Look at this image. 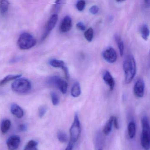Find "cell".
<instances>
[{"label": "cell", "mask_w": 150, "mask_h": 150, "mask_svg": "<svg viewBox=\"0 0 150 150\" xmlns=\"http://www.w3.org/2000/svg\"><path fill=\"white\" fill-rule=\"evenodd\" d=\"M21 76V75H8V76H6L5 77H4L3 79H2L0 81V85H3L5 84V83H8L9 81L17 79L18 78H20Z\"/></svg>", "instance_id": "cell-21"}, {"label": "cell", "mask_w": 150, "mask_h": 150, "mask_svg": "<svg viewBox=\"0 0 150 150\" xmlns=\"http://www.w3.org/2000/svg\"><path fill=\"white\" fill-rule=\"evenodd\" d=\"M66 0H56L55 2L54 5L53 12H55L54 14H56L58 12L60 11L63 5L65 4Z\"/></svg>", "instance_id": "cell-19"}, {"label": "cell", "mask_w": 150, "mask_h": 150, "mask_svg": "<svg viewBox=\"0 0 150 150\" xmlns=\"http://www.w3.org/2000/svg\"><path fill=\"white\" fill-rule=\"evenodd\" d=\"M116 1L118 2H120V1H125V0H116Z\"/></svg>", "instance_id": "cell-37"}, {"label": "cell", "mask_w": 150, "mask_h": 150, "mask_svg": "<svg viewBox=\"0 0 150 150\" xmlns=\"http://www.w3.org/2000/svg\"><path fill=\"white\" fill-rule=\"evenodd\" d=\"M38 144L36 141L31 140L28 142L24 150H38L37 148Z\"/></svg>", "instance_id": "cell-24"}, {"label": "cell", "mask_w": 150, "mask_h": 150, "mask_svg": "<svg viewBox=\"0 0 150 150\" xmlns=\"http://www.w3.org/2000/svg\"><path fill=\"white\" fill-rule=\"evenodd\" d=\"M81 124L78 115L76 114L74 118V120L70 129V141L75 144L80 137L81 133Z\"/></svg>", "instance_id": "cell-5"}, {"label": "cell", "mask_w": 150, "mask_h": 150, "mask_svg": "<svg viewBox=\"0 0 150 150\" xmlns=\"http://www.w3.org/2000/svg\"><path fill=\"white\" fill-rule=\"evenodd\" d=\"M11 121L9 120H5L2 122L1 129L3 134H5L8 132L11 127Z\"/></svg>", "instance_id": "cell-20"}, {"label": "cell", "mask_w": 150, "mask_h": 150, "mask_svg": "<svg viewBox=\"0 0 150 150\" xmlns=\"http://www.w3.org/2000/svg\"><path fill=\"white\" fill-rule=\"evenodd\" d=\"M145 89V83L143 79H138L134 86V93L136 96L141 98L144 97Z\"/></svg>", "instance_id": "cell-9"}, {"label": "cell", "mask_w": 150, "mask_h": 150, "mask_svg": "<svg viewBox=\"0 0 150 150\" xmlns=\"http://www.w3.org/2000/svg\"><path fill=\"white\" fill-rule=\"evenodd\" d=\"M144 1H145V4H146V5L149 6L150 4V0H144Z\"/></svg>", "instance_id": "cell-36"}, {"label": "cell", "mask_w": 150, "mask_h": 150, "mask_svg": "<svg viewBox=\"0 0 150 150\" xmlns=\"http://www.w3.org/2000/svg\"><path fill=\"white\" fill-rule=\"evenodd\" d=\"M114 39L119 50L120 55L121 57H122L124 52V43L122 40L121 38L117 34H115L114 36Z\"/></svg>", "instance_id": "cell-16"}, {"label": "cell", "mask_w": 150, "mask_h": 150, "mask_svg": "<svg viewBox=\"0 0 150 150\" xmlns=\"http://www.w3.org/2000/svg\"><path fill=\"white\" fill-rule=\"evenodd\" d=\"M114 116H112L110 117L107 122L105 126L103 132L104 134L106 136H108L112 131V127L113 122Z\"/></svg>", "instance_id": "cell-15"}, {"label": "cell", "mask_w": 150, "mask_h": 150, "mask_svg": "<svg viewBox=\"0 0 150 150\" xmlns=\"http://www.w3.org/2000/svg\"><path fill=\"white\" fill-rule=\"evenodd\" d=\"M47 112L46 108L45 106H41L40 107L38 110V116L40 118H42L45 114Z\"/></svg>", "instance_id": "cell-29"}, {"label": "cell", "mask_w": 150, "mask_h": 150, "mask_svg": "<svg viewBox=\"0 0 150 150\" xmlns=\"http://www.w3.org/2000/svg\"><path fill=\"white\" fill-rule=\"evenodd\" d=\"M84 36L88 42H91L93 38V30L92 28H90L85 32Z\"/></svg>", "instance_id": "cell-25"}, {"label": "cell", "mask_w": 150, "mask_h": 150, "mask_svg": "<svg viewBox=\"0 0 150 150\" xmlns=\"http://www.w3.org/2000/svg\"><path fill=\"white\" fill-rule=\"evenodd\" d=\"M142 129L141 136V144L145 150H149L150 145V127L149 121L148 117L144 116L141 120Z\"/></svg>", "instance_id": "cell-2"}, {"label": "cell", "mask_w": 150, "mask_h": 150, "mask_svg": "<svg viewBox=\"0 0 150 150\" xmlns=\"http://www.w3.org/2000/svg\"><path fill=\"white\" fill-rule=\"evenodd\" d=\"M49 64L50 66L55 68H62L65 66V63L63 61L59 60L53 59L49 61Z\"/></svg>", "instance_id": "cell-23"}, {"label": "cell", "mask_w": 150, "mask_h": 150, "mask_svg": "<svg viewBox=\"0 0 150 150\" xmlns=\"http://www.w3.org/2000/svg\"><path fill=\"white\" fill-rule=\"evenodd\" d=\"M51 97L53 105L55 106L57 105L60 103V99L58 95L55 93L52 92L51 93Z\"/></svg>", "instance_id": "cell-27"}, {"label": "cell", "mask_w": 150, "mask_h": 150, "mask_svg": "<svg viewBox=\"0 0 150 150\" xmlns=\"http://www.w3.org/2000/svg\"><path fill=\"white\" fill-rule=\"evenodd\" d=\"M99 10V9L98 7L97 6L94 5L90 8V11L92 14H93V15H95L98 12Z\"/></svg>", "instance_id": "cell-30"}, {"label": "cell", "mask_w": 150, "mask_h": 150, "mask_svg": "<svg viewBox=\"0 0 150 150\" xmlns=\"http://www.w3.org/2000/svg\"><path fill=\"white\" fill-rule=\"evenodd\" d=\"M125 76V83L129 84L132 82L136 74V63L133 55H129L125 59L123 65Z\"/></svg>", "instance_id": "cell-1"}, {"label": "cell", "mask_w": 150, "mask_h": 150, "mask_svg": "<svg viewBox=\"0 0 150 150\" xmlns=\"http://www.w3.org/2000/svg\"><path fill=\"white\" fill-rule=\"evenodd\" d=\"M11 89L15 92L26 93L31 89V84L30 81L26 79L18 78L12 83Z\"/></svg>", "instance_id": "cell-3"}, {"label": "cell", "mask_w": 150, "mask_h": 150, "mask_svg": "<svg viewBox=\"0 0 150 150\" xmlns=\"http://www.w3.org/2000/svg\"><path fill=\"white\" fill-rule=\"evenodd\" d=\"M58 20V16L57 14H53L51 16L47 23L45 29L41 38L42 41L45 39L49 35L50 32L53 30V29L55 27Z\"/></svg>", "instance_id": "cell-7"}, {"label": "cell", "mask_w": 150, "mask_h": 150, "mask_svg": "<svg viewBox=\"0 0 150 150\" xmlns=\"http://www.w3.org/2000/svg\"><path fill=\"white\" fill-rule=\"evenodd\" d=\"M136 131V127L135 123L134 122H129L128 127V133L129 136L131 139L134 137Z\"/></svg>", "instance_id": "cell-17"}, {"label": "cell", "mask_w": 150, "mask_h": 150, "mask_svg": "<svg viewBox=\"0 0 150 150\" xmlns=\"http://www.w3.org/2000/svg\"><path fill=\"white\" fill-rule=\"evenodd\" d=\"M81 94V88L80 83L78 82H76L72 86L71 89V94L74 98H77Z\"/></svg>", "instance_id": "cell-14"}, {"label": "cell", "mask_w": 150, "mask_h": 150, "mask_svg": "<svg viewBox=\"0 0 150 150\" xmlns=\"http://www.w3.org/2000/svg\"><path fill=\"white\" fill-rule=\"evenodd\" d=\"M61 69L64 72L66 79H68L69 78V74L68 69V68L64 66Z\"/></svg>", "instance_id": "cell-32"}, {"label": "cell", "mask_w": 150, "mask_h": 150, "mask_svg": "<svg viewBox=\"0 0 150 150\" xmlns=\"http://www.w3.org/2000/svg\"><path fill=\"white\" fill-rule=\"evenodd\" d=\"M11 113L18 119L23 116L24 112L21 107L17 104L14 103L11 106Z\"/></svg>", "instance_id": "cell-13"}, {"label": "cell", "mask_w": 150, "mask_h": 150, "mask_svg": "<svg viewBox=\"0 0 150 150\" xmlns=\"http://www.w3.org/2000/svg\"><path fill=\"white\" fill-rule=\"evenodd\" d=\"M57 138L59 142L62 143H65L67 142L68 141V137L65 133L63 131H59L57 134Z\"/></svg>", "instance_id": "cell-26"}, {"label": "cell", "mask_w": 150, "mask_h": 150, "mask_svg": "<svg viewBox=\"0 0 150 150\" xmlns=\"http://www.w3.org/2000/svg\"><path fill=\"white\" fill-rule=\"evenodd\" d=\"M9 3L8 0H0V13L2 15L5 14L9 9Z\"/></svg>", "instance_id": "cell-18"}, {"label": "cell", "mask_w": 150, "mask_h": 150, "mask_svg": "<svg viewBox=\"0 0 150 150\" xmlns=\"http://www.w3.org/2000/svg\"><path fill=\"white\" fill-rule=\"evenodd\" d=\"M36 44L35 39L30 33H24L19 36L18 45L22 50H28L34 47Z\"/></svg>", "instance_id": "cell-4"}, {"label": "cell", "mask_w": 150, "mask_h": 150, "mask_svg": "<svg viewBox=\"0 0 150 150\" xmlns=\"http://www.w3.org/2000/svg\"><path fill=\"white\" fill-rule=\"evenodd\" d=\"M85 4L86 3L84 0H80L77 2L76 6L79 11H82L85 8Z\"/></svg>", "instance_id": "cell-28"}, {"label": "cell", "mask_w": 150, "mask_h": 150, "mask_svg": "<svg viewBox=\"0 0 150 150\" xmlns=\"http://www.w3.org/2000/svg\"><path fill=\"white\" fill-rule=\"evenodd\" d=\"M49 85L58 88L63 94L66 93L68 90V84L66 81L58 76H54L49 77L47 80Z\"/></svg>", "instance_id": "cell-6"}, {"label": "cell", "mask_w": 150, "mask_h": 150, "mask_svg": "<svg viewBox=\"0 0 150 150\" xmlns=\"http://www.w3.org/2000/svg\"><path fill=\"white\" fill-rule=\"evenodd\" d=\"M72 27V19L69 16H66L63 18L60 25V30L63 33L68 32Z\"/></svg>", "instance_id": "cell-10"}, {"label": "cell", "mask_w": 150, "mask_h": 150, "mask_svg": "<svg viewBox=\"0 0 150 150\" xmlns=\"http://www.w3.org/2000/svg\"><path fill=\"white\" fill-rule=\"evenodd\" d=\"M20 142V137L18 136H11L7 142V145L9 150H16L18 148Z\"/></svg>", "instance_id": "cell-11"}, {"label": "cell", "mask_w": 150, "mask_h": 150, "mask_svg": "<svg viewBox=\"0 0 150 150\" xmlns=\"http://www.w3.org/2000/svg\"><path fill=\"white\" fill-rule=\"evenodd\" d=\"M102 56L104 59L108 63H114L117 60V54L116 51L112 47L106 49L103 52Z\"/></svg>", "instance_id": "cell-8"}, {"label": "cell", "mask_w": 150, "mask_h": 150, "mask_svg": "<svg viewBox=\"0 0 150 150\" xmlns=\"http://www.w3.org/2000/svg\"><path fill=\"white\" fill-rule=\"evenodd\" d=\"M142 38L145 40H147L149 36L150 31L148 25H144L141 29Z\"/></svg>", "instance_id": "cell-22"}, {"label": "cell", "mask_w": 150, "mask_h": 150, "mask_svg": "<svg viewBox=\"0 0 150 150\" xmlns=\"http://www.w3.org/2000/svg\"><path fill=\"white\" fill-rule=\"evenodd\" d=\"M74 144L70 142V141L67 146L65 150H73V146H74Z\"/></svg>", "instance_id": "cell-34"}, {"label": "cell", "mask_w": 150, "mask_h": 150, "mask_svg": "<svg viewBox=\"0 0 150 150\" xmlns=\"http://www.w3.org/2000/svg\"></svg>", "instance_id": "cell-38"}, {"label": "cell", "mask_w": 150, "mask_h": 150, "mask_svg": "<svg viewBox=\"0 0 150 150\" xmlns=\"http://www.w3.org/2000/svg\"><path fill=\"white\" fill-rule=\"evenodd\" d=\"M76 26L77 29L81 31L85 30V29H86L85 25L82 22H79L77 23V24Z\"/></svg>", "instance_id": "cell-31"}, {"label": "cell", "mask_w": 150, "mask_h": 150, "mask_svg": "<svg viewBox=\"0 0 150 150\" xmlns=\"http://www.w3.org/2000/svg\"><path fill=\"white\" fill-rule=\"evenodd\" d=\"M113 124L114 125V127L116 129H118L119 128V123H118V120L116 117L114 116L113 122Z\"/></svg>", "instance_id": "cell-33"}, {"label": "cell", "mask_w": 150, "mask_h": 150, "mask_svg": "<svg viewBox=\"0 0 150 150\" xmlns=\"http://www.w3.org/2000/svg\"><path fill=\"white\" fill-rule=\"evenodd\" d=\"M103 79L107 84L109 86L110 91H112L115 86V81L109 71H107L105 72L103 76Z\"/></svg>", "instance_id": "cell-12"}, {"label": "cell", "mask_w": 150, "mask_h": 150, "mask_svg": "<svg viewBox=\"0 0 150 150\" xmlns=\"http://www.w3.org/2000/svg\"><path fill=\"white\" fill-rule=\"evenodd\" d=\"M27 128H26V126L23 124H22L19 126V129L21 130V131H25L26 130Z\"/></svg>", "instance_id": "cell-35"}]
</instances>
